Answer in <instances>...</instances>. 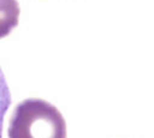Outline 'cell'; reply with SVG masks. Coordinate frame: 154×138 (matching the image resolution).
Instances as JSON below:
<instances>
[{
	"mask_svg": "<svg viewBox=\"0 0 154 138\" xmlns=\"http://www.w3.org/2000/svg\"><path fill=\"white\" fill-rule=\"evenodd\" d=\"M7 133L8 138H66V122L52 103L25 98L16 106Z\"/></svg>",
	"mask_w": 154,
	"mask_h": 138,
	"instance_id": "6da1fadb",
	"label": "cell"
},
{
	"mask_svg": "<svg viewBox=\"0 0 154 138\" xmlns=\"http://www.w3.org/2000/svg\"><path fill=\"white\" fill-rule=\"evenodd\" d=\"M19 13L17 0H0V38L7 36L18 25Z\"/></svg>",
	"mask_w": 154,
	"mask_h": 138,
	"instance_id": "7a4b0ae2",
	"label": "cell"
},
{
	"mask_svg": "<svg viewBox=\"0 0 154 138\" xmlns=\"http://www.w3.org/2000/svg\"><path fill=\"white\" fill-rule=\"evenodd\" d=\"M11 104V92L6 82V78L0 67V138H2V125L5 114Z\"/></svg>",
	"mask_w": 154,
	"mask_h": 138,
	"instance_id": "3957f363",
	"label": "cell"
}]
</instances>
